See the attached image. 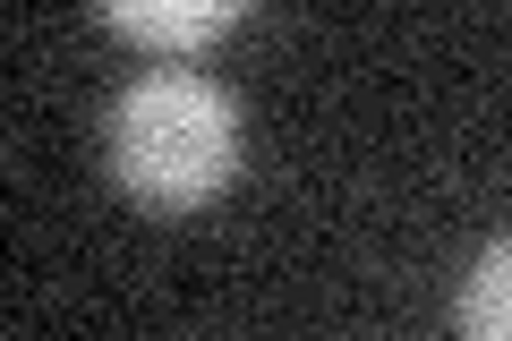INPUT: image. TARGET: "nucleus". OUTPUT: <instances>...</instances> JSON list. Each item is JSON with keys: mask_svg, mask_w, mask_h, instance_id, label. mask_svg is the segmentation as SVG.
<instances>
[{"mask_svg": "<svg viewBox=\"0 0 512 341\" xmlns=\"http://www.w3.org/2000/svg\"><path fill=\"white\" fill-rule=\"evenodd\" d=\"M239 154H248L239 103L197 69H146L137 86H120V103L103 120L111 180L146 214H197V205H214L239 180Z\"/></svg>", "mask_w": 512, "mask_h": 341, "instance_id": "1", "label": "nucleus"}, {"mask_svg": "<svg viewBox=\"0 0 512 341\" xmlns=\"http://www.w3.org/2000/svg\"><path fill=\"white\" fill-rule=\"evenodd\" d=\"M111 26H120L128 43H146V52H205L214 35H231L239 18H248L256 0H94Z\"/></svg>", "mask_w": 512, "mask_h": 341, "instance_id": "2", "label": "nucleus"}, {"mask_svg": "<svg viewBox=\"0 0 512 341\" xmlns=\"http://www.w3.org/2000/svg\"><path fill=\"white\" fill-rule=\"evenodd\" d=\"M453 324L470 341H512V239H487V248H478V265L461 273Z\"/></svg>", "mask_w": 512, "mask_h": 341, "instance_id": "3", "label": "nucleus"}]
</instances>
